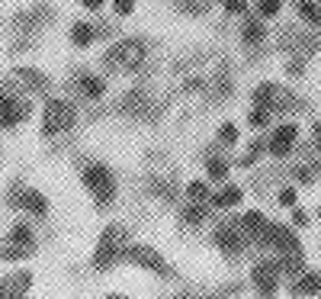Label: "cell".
<instances>
[{
    "label": "cell",
    "instance_id": "obj_19",
    "mask_svg": "<svg viewBox=\"0 0 321 299\" xmlns=\"http://www.w3.org/2000/svg\"><path fill=\"white\" fill-rule=\"evenodd\" d=\"M209 171H212V177H225V164H222V161H212Z\"/></svg>",
    "mask_w": 321,
    "mask_h": 299
},
{
    "label": "cell",
    "instance_id": "obj_4",
    "mask_svg": "<svg viewBox=\"0 0 321 299\" xmlns=\"http://www.w3.org/2000/svg\"><path fill=\"white\" fill-rule=\"evenodd\" d=\"M23 116H29V110H23L20 103H13L10 96L0 93V126H10V122L23 119Z\"/></svg>",
    "mask_w": 321,
    "mask_h": 299
},
{
    "label": "cell",
    "instance_id": "obj_15",
    "mask_svg": "<svg viewBox=\"0 0 321 299\" xmlns=\"http://www.w3.org/2000/svg\"><path fill=\"white\" fill-rule=\"evenodd\" d=\"M225 10H228V13H244L247 4H244V0H228V4H225Z\"/></svg>",
    "mask_w": 321,
    "mask_h": 299
},
{
    "label": "cell",
    "instance_id": "obj_16",
    "mask_svg": "<svg viewBox=\"0 0 321 299\" xmlns=\"http://www.w3.org/2000/svg\"><path fill=\"white\" fill-rule=\"evenodd\" d=\"M315 286H318V280H315V277H308V280H302V283H299L296 293H315Z\"/></svg>",
    "mask_w": 321,
    "mask_h": 299
},
{
    "label": "cell",
    "instance_id": "obj_10",
    "mask_svg": "<svg viewBox=\"0 0 321 299\" xmlns=\"http://www.w3.org/2000/svg\"><path fill=\"white\" fill-rule=\"evenodd\" d=\"M93 36H90V26H74V42H77V45H87V42H90Z\"/></svg>",
    "mask_w": 321,
    "mask_h": 299
},
{
    "label": "cell",
    "instance_id": "obj_14",
    "mask_svg": "<svg viewBox=\"0 0 321 299\" xmlns=\"http://www.w3.org/2000/svg\"><path fill=\"white\" fill-rule=\"evenodd\" d=\"M206 193H209V190H206V183H189V196H193V200H203L206 196Z\"/></svg>",
    "mask_w": 321,
    "mask_h": 299
},
{
    "label": "cell",
    "instance_id": "obj_23",
    "mask_svg": "<svg viewBox=\"0 0 321 299\" xmlns=\"http://www.w3.org/2000/svg\"><path fill=\"white\" fill-rule=\"evenodd\" d=\"M318 145H321V129H318Z\"/></svg>",
    "mask_w": 321,
    "mask_h": 299
},
{
    "label": "cell",
    "instance_id": "obj_11",
    "mask_svg": "<svg viewBox=\"0 0 321 299\" xmlns=\"http://www.w3.org/2000/svg\"><path fill=\"white\" fill-rule=\"evenodd\" d=\"M276 10H280V0H260V13L264 16H273Z\"/></svg>",
    "mask_w": 321,
    "mask_h": 299
},
{
    "label": "cell",
    "instance_id": "obj_3",
    "mask_svg": "<svg viewBox=\"0 0 321 299\" xmlns=\"http://www.w3.org/2000/svg\"><path fill=\"white\" fill-rule=\"evenodd\" d=\"M106 58L112 61V65H138V61L145 58V42H138V39L135 42H122V45H116Z\"/></svg>",
    "mask_w": 321,
    "mask_h": 299
},
{
    "label": "cell",
    "instance_id": "obj_22",
    "mask_svg": "<svg viewBox=\"0 0 321 299\" xmlns=\"http://www.w3.org/2000/svg\"><path fill=\"white\" fill-rule=\"evenodd\" d=\"M292 200H296V193H292V190H286V193H280V203H286V206H289Z\"/></svg>",
    "mask_w": 321,
    "mask_h": 299
},
{
    "label": "cell",
    "instance_id": "obj_21",
    "mask_svg": "<svg viewBox=\"0 0 321 299\" xmlns=\"http://www.w3.org/2000/svg\"><path fill=\"white\" fill-rule=\"evenodd\" d=\"M81 4H84V7H90V10H100V7L106 4V0H81Z\"/></svg>",
    "mask_w": 321,
    "mask_h": 299
},
{
    "label": "cell",
    "instance_id": "obj_20",
    "mask_svg": "<svg viewBox=\"0 0 321 299\" xmlns=\"http://www.w3.org/2000/svg\"><path fill=\"white\" fill-rule=\"evenodd\" d=\"M267 122V113H250V126H264Z\"/></svg>",
    "mask_w": 321,
    "mask_h": 299
},
{
    "label": "cell",
    "instance_id": "obj_12",
    "mask_svg": "<svg viewBox=\"0 0 321 299\" xmlns=\"http://www.w3.org/2000/svg\"><path fill=\"white\" fill-rule=\"evenodd\" d=\"M238 200H241V193H238V190H225L222 196H219V206H228V203H238Z\"/></svg>",
    "mask_w": 321,
    "mask_h": 299
},
{
    "label": "cell",
    "instance_id": "obj_6",
    "mask_svg": "<svg viewBox=\"0 0 321 299\" xmlns=\"http://www.w3.org/2000/svg\"><path fill=\"white\" fill-rule=\"evenodd\" d=\"M81 87H84L87 96H100V93H103V81H100V77H84Z\"/></svg>",
    "mask_w": 321,
    "mask_h": 299
},
{
    "label": "cell",
    "instance_id": "obj_7",
    "mask_svg": "<svg viewBox=\"0 0 321 299\" xmlns=\"http://www.w3.org/2000/svg\"><path fill=\"white\" fill-rule=\"evenodd\" d=\"M299 13H302V20H308V23H321V10L315 4H308V0L299 7Z\"/></svg>",
    "mask_w": 321,
    "mask_h": 299
},
{
    "label": "cell",
    "instance_id": "obj_1",
    "mask_svg": "<svg viewBox=\"0 0 321 299\" xmlns=\"http://www.w3.org/2000/svg\"><path fill=\"white\" fill-rule=\"evenodd\" d=\"M84 183L90 187V193L100 200V203H109V200H112V174H109L106 168H100V164L87 168V174H84Z\"/></svg>",
    "mask_w": 321,
    "mask_h": 299
},
{
    "label": "cell",
    "instance_id": "obj_18",
    "mask_svg": "<svg viewBox=\"0 0 321 299\" xmlns=\"http://www.w3.org/2000/svg\"><path fill=\"white\" fill-rule=\"evenodd\" d=\"M199 219H203V209H199V206H189V209H186V222H199Z\"/></svg>",
    "mask_w": 321,
    "mask_h": 299
},
{
    "label": "cell",
    "instance_id": "obj_2",
    "mask_svg": "<svg viewBox=\"0 0 321 299\" xmlns=\"http://www.w3.org/2000/svg\"><path fill=\"white\" fill-rule=\"evenodd\" d=\"M74 126V110L68 103H48V113H45V132L55 135V132H65Z\"/></svg>",
    "mask_w": 321,
    "mask_h": 299
},
{
    "label": "cell",
    "instance_id": "obj_5",
    "mask_svg": "<svg viewBox=\"0 0 321 299\" xmlns=\"http://www.w3.org/2000/svg\"><path fill=\"white\" fill-rule=\"evenodd\" d=\"M292 138H296V129H292V126L280 129V132H276V138H273V155H283V152H289Z\"/></svg>",
    "mask_w": 321,
    "mask_h": 299
},
{
    "label": "cell",
    "instance_id": "obj_13",
    "mask_svg": "<svg viewBox=\"0 0 321 299\" xmlns=\"http://www.w3.org/2000/svg\"><path fill=\"white\" fill-rule=\"evenodd\" d=\"M219 138H222V142H235V138H238V129H235V126H222Z\"/></svg>",
    "mask_w": 321,
    "mask_h": 299
},
{
    "label": "cell",
    "instance_id": "obj_17",
    "mask_svg": "<svg viewBox=\"0 0 321 299\" xmlns=\"http://www.w3.org/2000/svg\"><path fill=\"white\" fill-rule=\"evenodd\" d=\"M116 10L119 13H132L135 10V0H116Z\"/></svg>",
    "mask_w": 321,
    "mask_h": 299
},
{
    "label": "cell",
    "instance_id": "obj_8",
    "mask_svg": "<svg viewBox=\"0 0 321 299\" xmlns=\"http://www.w3.org/2000/svg\"><path fill=\"white\" fill-rule=\"evenodd\" d=\"M264 39V26L260 23H247L244 26V42H260Z\"/></svg>",
    "mask_w": 321,
    "mask_h": 299
},
{
    "label": "cell",
    "instance_id": "obj_9",
    "mask_svg": "<svg viewBox=\"0 0 321 299\" xmlns=\"http://www.w3.org/2000/svg\"><path fill=\"white\" fill-rule=\"evenodd\" d=\"M23 203H29L32 209H36V216H45V200L36 196V193H26V200H23Z\"/></svg>",
    "mask_w": 321,
    "mask_h": 299
}]
</instances>
